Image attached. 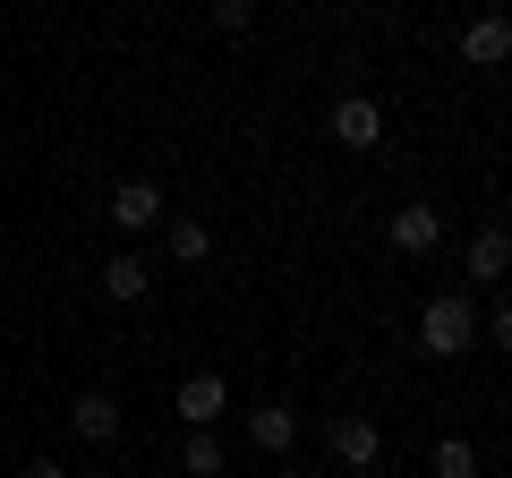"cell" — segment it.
I'll return each instance as SVG.
<instances>
[{"instance_id":"1","label":"cell","mask_w":512,"mask_h":478,"mask_svg":"<svg viewBox=\"0 0 512 478\" xmlns=\"http://www.w3.org/2000/svg\"><path fill=\"white\" fill-rule=\"evenodd\" d=\"M419 342L436 350V359H461V350L478 342V316H470V299H461V291H436V299H427V316H419Z\"/></svg>"},{"instance_id":"2","label":"cell","mask_w":512,"mask_h":478,"mask_svg":"<svg viewBox=\"0 0 512 478\" xmlns=\"http://www.w3.org/2000/svg\"><path fill=\"white\" fill-rule=\"evenodd\" d=\"M384 137V111L367 103V94H350V103H333V146H350V154H367Z\"/></svg>"},{"instance_id":"3","label":"cell","mask_w":512,"mask_h":478,"mask_svg":"<svg viewBox=\"0 0 512 478\" xmlns=\"http://www.w3.org/2000/svg\"><path fill=\"white\" fill-rule=\"evenodd\" d=\"M111 222H120V231H154V222H163V188L154 180H120L111 188Z\"/></svg>"},{"instance_id":"4","label":"cell","mask_w":512,"mask_h":478,"mask_svg":"<svg viewBox=\"0 0 512 478\" xmlns=\"http://www.w3.org/2000/svg\"><path fill=\"white\" fill-rule=\"evenodd\" d=\"M436 239H444V214H436V205H402V214H393V248H402V257H427Z\"/></svg>"},{"instance_id":"5","label":"cell","mask_w":512,"mask_h":478,"mask_svg":"<svg viewBox=\"0 0 512 478\" xmlns=\"http://www.w3.org/2000/svg\"><path fill=\"white\" fill-rule=\"evenodd\" d=\"M504 52H512V26L504 18H478L470 35H461V60H470V69H504Z\"/></svg>"},{"instance_id":"6","label":"cell","mask_w":512,"mask_h":478,"mask_svg":"<svg viewBox=\"0 0 512 478\" xmlns=\"http://www.w3.org/2000/svg\"><path fill=\"white\" fill-rule=\"evenodd\" d=\"M69 419H77V436H94V444H111V436H120V402H111V393H77V402H69Z\"/></svg>"},{"instance_id":"7","label":"cell","mask_w":512,"mask_h":478,"mask_svg":"<svg viewBox=\"0 0 512 478\" xmlns=\"http://www.w3.org/2000/svg\"><path fill=\"white\" fill-rule=\"evenodd\" d=\"M248 427H256V444H265V453H291V444H299V410H282V402L248 410Z\"/></svg>"},{"instance_id":"8","label":"cell","mask_w":512,"mask_h":478,"mask_svg":"<svg viewBox=\"0 0 512 478\" xmlns=\"http://www.w3.org/2000/svg\"><path fill=\"white\" fill-rule=\"evenodd\" d=\"M333 453H342L350 470H367V461L384 453V436H376V427H367V419H333Z\"/></svg>"},{"instance_id":"9","label":"cell","mask_w":512,"mask_h":478,"mask_svg":"<svg viewBox=\"0 0 512 478\" xmlns=\"http://www.w3.org/2000/svg\"><path fill=\"white\" fill-rule=\"evenodd\" d=\"M504 257H512V239H504V222H487V231L470 239V274H478V282H504Z\"/></svg>"},{"instance_id":"10","label":"cell","mask_w":512,"mask_h":478,"mask_svg":"<svg viewBox=\"0 0 512 478\" xmlns=\"http://www.w3.org/2000/svg\"><path fill=\"white\" fill-rule=\"evenodd\" d=\"M180 419H188V427L222 419V376H188V385H180Z\"/></svg>"},{"instance_id":"11","label":"cell","mask_w":512,"mask_h":478,"mask_svg":"<svg viewBox=\"0 0 512 478\" xmlns=\"http://www.w3.org/2000/svg\"><path fill=\"white\" fill-rule=\"evenodd\" d=\"M146 282H154L146 257H111V265H103V291H111V299H146Z\"/></svg>"},{"instance_id":"12","label":"cell","mask_w":512,"mask_h":478,"mask_svg":"<svg viewBox=\"0 0 512 478\" xmlns=\"http://www.w3.org/2000/svg\"><path fill=\"white\" fill-rule=\"evenodd\" d=\"M171 257H180V265L214 257V231H205V222H171Z\"/></svg>"},{"instance_id":"13","label":"cell","mask_w":512,"mask_h":478,"mask_svg":"<svg viewBox=\"0 0 512 478\" xmlns=\"http://www.w3.org/2000/svg\"><path fill=\"white\" fill-rule=\"evenodd\" d=\"M188 478H222V444L205 427H188Z\"/></svg>"},{"instance_id":"14","label":"cell","mask_w":512,"mask_h":478,"mask_svg":"<svg viewBox=\"0 0 512 478\" xmlns=\"http://www.w3.org/2000/svg\"><path fill=\"white\" fill-rule=\"evenodd\" d=\"M436 478H478V453H470L461 436H444V444H436Z\"/></svg>"},{"instance_id":"15","label":"cell","mask_w":512,"mask_h":478,"mask_svg":"<svg viewBox=\"0 0 512 478\" xmlns=\"http://www.w3.org/2000/svg\"><path fill=\"white\" fill-rule=\"evenodd\" d=\"M26 478H69V470H60V461H35V470H26Z\"/></svg>"}]
</instances>
